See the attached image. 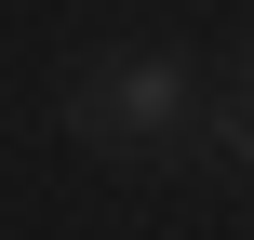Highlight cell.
Wrapping results in <instances>:
<instances>
[{"label":"cell","instance_id":"1","mask_svg":"<svg viewBox=\"0 0 254 240\" xmlns=\"http://www.w3.org/2000/svg\"><path fill=\"white\" fill-rule=\"evenodd\" d=\"M188 120H201L188 53H107V67L67 80V147H94V160H174Z\"/></svg>","mask_w":254,"mask_h":240},{"label":"cell","instance_id":"2","mask_svg":"<svg viewBox=\"0 0 254 240\" xmlns=\"http://www.w3.org/2000/svg\"><path fill=\"white\" fill-rule=\"evenodd\" d=\"M214 107H241V120H254V40L228 53V80H214Z\"/></svg>","mask_w":254,"mask_h":240}]
</instances>
